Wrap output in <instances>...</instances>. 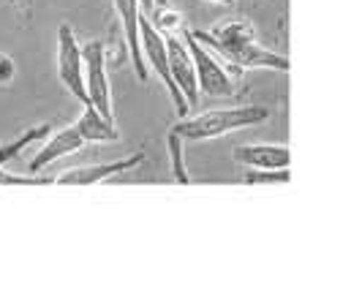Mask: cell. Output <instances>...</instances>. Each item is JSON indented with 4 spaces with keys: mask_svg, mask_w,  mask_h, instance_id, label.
Segmentation results:
<instances>
[{
    "mask_svg": "<svg viewBox=\"0 0 362 294\" xmlns=\"http://www.w3.org/2000/svg\"><path fill=\"white\" fill-rule=\"evenodd\" d=\"M139 44H142V55L147 57V63H150V69L156 71V76H161V82L166 85V90L172 95V101H175V110L180 117L188 114V104H185V98H182V93L177 90V85L172 82V76H169V60H166V36L158 33L156 28H153V22L147 19V14L139 17Z\"/></svg>",
    "mask_w": 362,
    "mask_h": 294,
    "instance_id": "277c9868",
    "label": "cell"
},
{
    "mask_svg": "<svg viewBox=\"0 0 362 294\" xmlns=\"http://www.w3.org/2000/svg\"><path fill=\"white\" fill-rule=\"evenodd\" d=\"M145 161V153H134L128 158H120V161H109V164H93V166H79V169H69L63 175L54 177V183L60 185H93L98 180H109L120 172H128L134 166H139Z\"/></svg>",
    "mask_w": 362,
    "mask_h": 294,
    "instance_id": "30bf717a",
    "label": "cell"
},
{
    "mask_svg": "<svg viewBox=\"0 0 362 294\" xmlns=\"http://www.w3.org/2000/svg\"><path fill=\"white\" fill-rule=\"evenodd\" d=\"M82 57H85V93H88V104L95 107L107 120H115L104 44L95 41V38L88 41V44H82Z\"/></svg>",
    "mask_w": 362,
    "mask_h": 294,
    "instance_id": "7a4b0ae2",
    "label": "cell"
},
{
    "mask_svg": "<svg viewBox=\"0 0 362 294\" xmlns=\"http://www.w3.org/2000/svg\"><path fill=\"white\" fill-rule=\"evenodd\" d=\"M270 117V107H259V104H240L229 110H210L194 114V117H180L169 131H175L182 142H204V139H216L229 131L251 129L259 126Z\"/></svg>",
    "mask_w": 362,
    "mask_h": 294,
    "instance_id": "6da1fadb",
    "label": "cell"
},
{
    "mask_svg": "<svg viewBox=\"0 0 362 294\" xmlns=\"http://www.w3.org/2000/svg\"><path fill=\"white\" fill-rule=\"evenodd\" d=\"M136 3H139L142 14H150V11H153V6H156V0H136Z\"/></svg>",
    "mask_w": 362,
    "mask_h": 294,
    "instance_id": "d6986e66",
    "label": "cell"
},
{
    "mask_svg": "<svg viewBox=\"0 0 362 294\" xmlns=\"http://www.w3.org/2000/svg\"><path fill=\"white\" fill-rule=\"evenodd\" d=\"M49 134H52V126H36V129H28L22 136H17L14 142L0 145V166H6L8 161H14L30 142H41V139H47Z\"/></svg>",
    "mask_w": 362,
    "mask_h": 294,
    "instance_id": "5bb4252c",
    "label": "cell"
},
{
    "mask_svg": "<svg viewBox=\"0 0 362 294\" xmlns=\"http://www.w3.org/2000/svg\"><path fill=\"white\" fill-rule=\"evenodd\" d=\"M74 129L79 131V136L88 142H117V129H115V120H107L101 112L85 104L82 117L74 123Z\"/></svg>",
    "mask_w": 362,
    "mask_h": 294,
    "instance_id": "4fadbf2b",
    "label": "cell"
},
{
    "mask_svg": "<svg viewBox=\"0 0 362 294\" xmlns=\"http://www.w3.org/2000/svg\"><path fill=\"white\" fill-rule=\"evenodd\" d=\"M8 3H17V0H8Z\"/></svg>",
    "mask_w": 362,
    "mask_h": 294,
    "instance_id": "44dd1931",
    "label": "cell"
},
{
    "mask_svg": "<svg viewBox=\"0 0 362 294\" xmlns=\"http://www.w3.org/2000/svg\"><path fill=\"white\" fill-rule=\"evenodd\" d=\"M223 60L235 69V71H243V69H272V71H289V57L278 55L267 47H262L259 41H248L243 47H237L232 52H223Z\"/></svg>",
    "mask_w": 362,
    "mask_h": 294,
    "instance_id": "9c48e42d",
    "label": "cell"
},
{
    "mask_svg": "<svg viewBox=\"0 0 362 294\" xmlns=\"http://www.w3.org/2000/svg\"><path fill=\"white\" fill-rule=\"evenodd\" d=\"M232 158L248 169H289V147L286 145H237Z\"/></svg>",
    "mask_w": 362,
    "mask_h": 294,
    "instance_id": "8fae6325",
    "label": "cell"
},
{
    "mask_svg": "<svg viewBox=\"0 0 362 294\" xmlns=\"http://www.w3.org/2000/svg\"><path fill=\"white\" fill-rule=\"evenodd\" d=\"M191 36L197 38L199 44H204L210 52L223 55V52H232L237 47L254 41L256 30L254 25L245 22V19H226L218 28H213V30H191Z\"/></svg>",
    "mask_w": 362,
    "mask_h": 294,
    "instance_id": "52a82bcc",
    "label": "cell"
},
{
    "mask_svg": "<svg viewBox=\"0 0 362 294\" xmlns=\"http://www.w3.org/2000/svg\"><path fill=\"white\" fill-rule=\"evenodd\" d=\"M14 74H17V66H14V60L8 55H3L0 52V88L3 85H8L11 79H14Z\"/></svg>",
    "mask_w": 362,
    "mask_h": 294,
    "instance_id": "ac0fdd59",
    "label": "cell"
},
{
    "mask_svg": "<svg viewBox=\"0 0 362 294\" xmlns=\"http://www.w3.org/2000/svg\"><path fill=\"white\" fill-rule=\"evenodd\" d=\"M79 147H85V139L79 136V131L74 129V126L57 131V134H49V136L44 139V147L33 155L30 172H41L44 166H49V164H54V161H60V158H66V155H71Z\"/></svg>",
    "mask_w": 362,
    "mask_h": 294,
    "instance_id": "7c38bea8",
    "label": "cell"
},
{
    "mask_svg": "<svg viewBox=\"0 0 362 294\" xmlns=\"http://www.w3.org/2000/svg\"><path fill=\"white\" fill-rule=\"evenodd\" d=\"M248 185H262V183H289V169H248L245 175Z\"/></svg>",
    "mask_w": 362,
    "mask_h": 294,
    "instance_id": "e0dca14e",
    "label": "cell"
},
{
    "mask_svg": "<svg viewBox=\"0 0 362 294\" xmlns=\"http://www.w3.org/2000/svg\"><path fill=\"white\" fill-rule=\"evenodd\" d=\"M185 47L194 57V69H197V85H199V93L216 98V95H232L235 85H232V76L229 71L218 63L213 52L199 44L191 33H185Z\"/></svg>",
    "mask_w": 362,
    "mask_h": 294,
    "instance_id": "5b68a950",
    "label": "cell"
},
{
    "mask_svg": "<svg viewBox=\"0 0 362 294\" xmlns=\"http://www.w3.org/2000/svg\"><path fill=\"white\" fill-rule=\"evenodd\" d=\"M112 3H115V11H117L120 28H123V38H126L128 55H131V63H134L136 79L145 82V55H142V44H139V17H142V8H139L136 0H112Z\"/></svg>",
    "mask_w": 362,
    "mask_h": 294,
    "instance_id": "ba28073f",
    "label": "cell"
},
{
    "mask_svg": "<svg viewBox=\"0 0 362 294\" xmlns=\"http://www.w3.org/2000/svg\"><path fill=\"white\" fill-rule=\"evenodd\" d=\"M166 60H169V76L182 93L185 104L194 107L199 101V85H197V69H194V57L188 52L185 41L175 38L172 33L166 36Z\"/></svg>",
    "mask_w": 362,
    "mask_h": 294,
    "instance_id": "8992f818",
    "label": "cell"
},
{
    "mask_svg": "<svg viewBox=\"0 0 362 294\" xmlns=\"http://www.w3.org/2000/svg\"><path fill=\"white\" fill-rule=\"evenodd\" d=\"M204 3H213V6H237V0H204Z\"/></svg>",
    "mask_w": 362,
    "mask_h": 294,
    "instance_id": "ffe728a7",
    "label": "cell"
},
{
    "mask_svg": "<svg viewBox=\"0 0 362 294\" xmlns=\"http://www.w3.org/2000/svg\"><path fill=\"white\" fill-rule=\"evenodd\" d=\"M166 150H169V155H172V172H175V180H177V183H188L191 177H188L185 158H182V139L175 134V131H169V134H166Z\"/></svg>",
    "mask_w": 362,
    "mask_h": 294,
    "instance_id": "9a60e30c",
    "label": "cell"
},
{
    "mask_svg": "<svg viewBox=\"0 0 362 294\" xmlns=\"http://www.w3.org/2000/svg\"><path fill=\"white\" fill-rule=\"evenodd\" d=\"M147 19L153 22V28H156L158 33H175V30L180 28V14L172 11L166 3H163V6H156V8L147 14Z\"/></svg>",
    "mask_w": 362,
    "mask_h": 294,
    "instance_id": "2e32d148",
    "label": "cell"
},
{
    "mask_svg": "<svg viewBox=\"0 0 362 294\" xmlns=\"http://www.w3.org/2000/svg\"><path fill=\"white\" fill-rule=\"evenodd\" d=\"M57 76H60V82L66 85V90L71 93L76 101L88 104L82 44L76 41L71 25H66V22L57 28Z\"/></svg>",
    "mask_w": 362,
    "mask_h": 294,
    "instance_id": "3957f363",
    "label": "cell"
}]
</instances>
